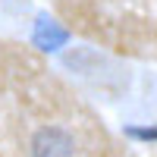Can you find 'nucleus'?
I'll return each mask as SVG.
<instances>
[{"label": "nucleus", "mask_w": 157, "mask_h": 157, "mask_svg": "<svg viewBox=\"0 0 157 157\" xmlns=\"http://www.w3.org/2000/svg\"><path fill=\"white\" fill-rule=\"evenodd\" d=\"M75 138L63 126H41L29 138V157H72Z\"/></svg>", "instance_id": "obj_1"}, {"label": "nucleus", "mask_w": 157, "mask_h": 157, "mask_svg": "<svg viewBox=\"0 0 157 157\" xmlns=\"http://www.w3.org/2000/svg\"><path fill=\"white\" fill-rule=\"evenodd\" d=\"M69 41V32L57 25L50 16H38L35 19V29H32V44L38 50H60L63 44Z\"/></svg>", "instance_id": "obj_2"}, {"label": "nucleus", "mask_w": 157, "mask_h": 157, "mask_svg": "<svg viewBox=\"0 0 157 157\" xmlns=\"http://www.w3.org/2000/svg\"><path fill=\"white\" fill-rule=\"evenodd\" d=\"M126 135L138 141H157V126H126Z\"/></svg>", "instance_id": "obj_3"}]
</instances>
